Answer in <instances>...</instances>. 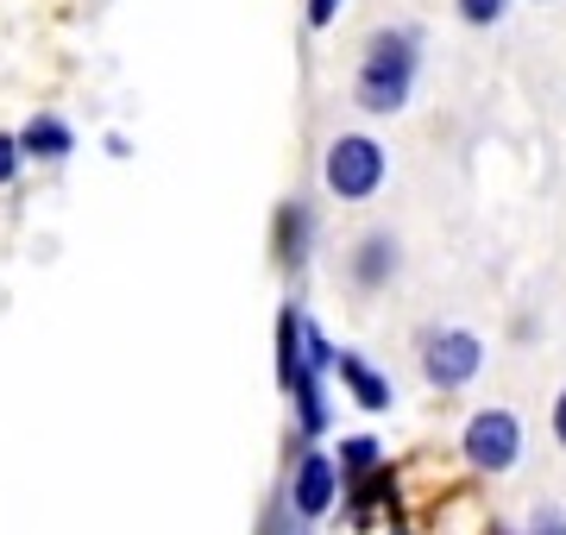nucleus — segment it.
I'll return each mask as SVG.
<instances>
[{"label": "nucleus", "instance_id": "obj_1", "mask_svg": "<svg viewBox=\"0 0 566 535\" xmlns=\"http://www.w3.org/2000/svg\"><path fill=\"white\" fill-rule=\"evenodd\" d=\"M416 76H422V32L416 25H378L359 51V70H353V107L371 120L403 114L409 95H416Z\"/></svg>", "mask_w": 566, "mask_h": 535}, {"label": "nucleus", "instance_id": "obj_2", "mask_svg": "<svg viewBox=\"0 0 566 535\" xmlns=\"http://www.w3.org/2000/svg\"><path fill=\"white\" fill-rule=\"evenodd\" d=\"M390 177V151L371 133H340L322 151V183L334 202H371Z\"/></svg>", "mask_w": 566, "mask_h": 535}, {"label": "nucleus", "instance_id": "obj_3", "mask_svg": "<svg viewBox=\"0 0 566 535\" xmlns=\"http://www.w3.org/2000/svg\"><path fill=\"white\" fill-rule=\"evenodd\" d=\"M460 453L465 466H479V473H510L516 460H523V422H516V410H472L460 429Z\"/></svg>", "mask_w": 566, "mask_h": 535}, {"label": "nucleus", "instance_id": "obj_4", "mask_svg": "<svg viewBox=\"0 0 566 535\" xmlns=\"http://www.w3.org/2000/svg\"><path fill=\"white\" fill-rule=\"evenodd\" d=\"M485 371V340L472 328H441L422 340V378L434 391H465Z\"/></svg>", "mask_w": 566, "mask_h": 535}, {"label": "nucleus", "instance_id": "obj_5", "mask_svg": "<svg viewBox=\"0 0 566 535\" xmlns=\"http://www.w3.org/2000/svg\"><path fill=\"white\" fill-rule=\"evenodd\" d=\"M334 504H340V466H334V453L303 448L296 473H290V511L303 516V523H322Z\"/></svg>", "mask_w": 566, "mask_h": 535}, {"label": "nucleus", "instance_id": "obj_6", "mask_svg": "<svg viewBox=\"0 0 566 535\" xmlns=\"http://www.w3.org/2000/svg\"><path fill=\"white\" fill-rule=\"evenodd\" d=\"M397 265H403V252H397L390 233H365L359 246L346 252V277L359 290H385L390 277H397Z\"/></svg>", "mask_w": 566, "mask_h": 535}, {"label": "nucleus", "instance_id": "obj_7", "mask_svg": "<svg viewBox=\"0 0 566 535\" xmlns=\"http://www.w3.org/2000/svg\"><path fill=\"white\" fill-rule=\"evenodd\" d=\"M20 151H25V165H63L76 151V126L63 114H32L20 126Z\"/></svg>", "mask_w": 566, "mask_h": 535}, {"label": "nucleus", "instance_id": "obj_8", "mask_svg": "<svg viewBox=\"0 0 566 535\" xmlns=\"http://www.w3.org/2000/svg\"><path fill=\"white\" fill-rule=\"evenodd\" d=\"M334 371H340V385H346V397L359 403V410H390V378L385 371H371L359 359V353H334Z\"/></svg>", "mask_w": 566, "mask_h": 535}, {"label": "nucleus", "instance_id": "obj_9", "mask_svg": "<svg viewBox=\"0 0 566 535\" xmlns=\"http://www.w3.org/2000/svg\"><path fill=\"white\" fill-rule=\"evenodd\" d=\"M308 233H315V214H308V202H296V196H290V202L277 208V265H303L308 259Z\"/></svg>", "mask_w": 566, "mask_h": 535}, {"label": "nucleus", "instance_id": "obj_10", "mask_svg": "<svg viewBox=\"0 0 566 535\" xmlns=\"http://www.w3.org/2000/svg\"><path fill=\"white\" fill-rule=\"evenodd\" d=\"M303 371H315V366H308V353H303V310L290 303V310L277 315V385L290 391Z\"/></svg>", "mask_w": 566, "mask_h": 535}, {"label": "nucleus", "instance_id": "obj_11", "mask_svg": "<svg viewBox=\"0 0 566 535\" xmlns=\"http://www.w3.org/2000/svg\"><path fill=\"white\" fill-rule=\"evenodd\" d=\"M340 492H346V504H353V523H371L378 504H397V485H390L385 466H371V473H359V479H340Z\"/></svg>", "mask_w": 566, "mask_h": 535}, {"label": "nucleus", "instance_id": "obj_12", "mask_svg": "<svg viewBox=\"0 0 566 535\" xmlns=\"http://www.w3.org/2000/svg\"><path fill=\"white\" fill-rule=\"evenodd\" d=\"M334 466H340V479H359V473H371V466H385V448H378L371 434H346Z\"/></svg>", "mask_w": 566, "mask_h": 535}, {"label": "nucleus", "instance_id": "obj_13", "mask_svg": "<svg viewBox=\"0 0 566 535\" xmlns=\"http://www.w3.org/2000/svg\"><path fill=\"white\" fill-rule=\"evenodd\" d=\"M453 13H460L472 32H491V25H504L510 0H453Z\"/></svg>", "mask_w": 566, "mask_h": 535}, {"label": "nucleus", "instance_id": "obj_14", "mask_svg": "<svg viewBox=\"0 0 566 535\" xmlns=\"http://www.w3.org/2000/svg\"><path fill=\"white\" fill-rule=\"evenodd\" d=\"M25 170V151H20V133H0V189H13Z\"/></svg>", "mask_w": 566, "mask_h": 535}, {"label": "nucleus", "instance_id": "obj_15", "mask_svg": "<svg viewBox=\"0 0 566 535\" xmlns=\"http://www.w3.org/2000/svg\"><path fill=\"white\" fill-rule=\"evenodd\" d=\"M340 7H346V0H303V20H308V32H327V25L340 20Z\"/></svg>", "mask_w": 566, "mask_h": 535}, {"label": "nucleus", "instance_id": "obj_16", "mask_svg": "<svg viewBox=\"0 0 566 535\" xmlns=\"http://www.w3.org/2000/svg\"><path fill=\"white\" fill-rule=\"evenodd\" d=\"M547 429H554V441H560V448H566V391L554 397V416H547Z\"/></svg>", "mask_w": 566, "mask_h": 535}, {"label": "nucleus", "instance_id": "obj_17", "mask_svg": "<svg viewBox=\"0 0 566 535\" xmlns=\"http://www.w3.org/2000/svg\"><path fill=\"white\" fill-rule=\"evenodd\" d=\"M491 535H510V529H491Z\"/></svg>", "mask_w": 566, "mask_h": 535}]
</instances>
